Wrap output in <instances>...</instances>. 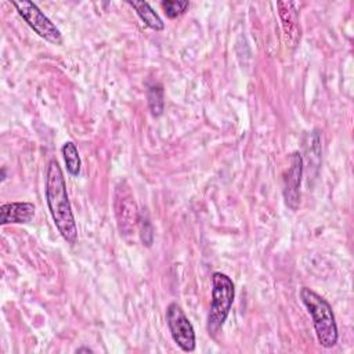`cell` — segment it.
<instances>
[{"instance_id":"6da1fadb","label":"cell","mask_w":354,"mask_h":354,"mask_svg":"<svg viewBox=\"0 0 354 354\" xmlns=\"http://www.w3.org/2000/svg\"><path fill=\"white\" fill-rule=\"evenodd\" d=\"M46 201L58 232L69 245H75L77 227L68 198L65 177L55 159H51L46 169Z\"/></svg>"},{"instance_id":"7a4b0ae2","label":"cell","mask_w":354,"mask_h":354,"mask_svg":"<svg viewBox=\"0 0 354 354\" xmlns=\"http://www.w3.org/2000/svg\"><path fill=\"white\" fill-rule=\"evenodd\" d=\"M300 299L313 318V325L318 343L330 348L337 343V325L330 304L313 289L303 286L300 289Z\"/></svg>"},{"instance_id":"3957f363","label":"cell","mask_w":354,"mask_h":354,"mask_svg":"<svg viewBox=\"0 0 354 354\" xmlns=\"http://www.w3.org/2000/svg\"><path fill=\"white\" fill-rule=\"evenodd\" d=\"M235 297V288L232 279L223 272H213L212 275V301L207 314V332L216 336L223 328Z\"/></svg>"},{"instance_id":"277c9868","label":"cell","mask_w":354,"mask_h":354,"mask_svg":"<svg viewBox=\"0 0 354 354\" xmlns=\"http://www.w3.org/2000/svg\"><path fill=\"white\" fill-rule=\"evenodd\" d=\"M12 6L17 8L18 14L24 18V21L44 40L53 44L62 43V35L59 29L53 24L44 12L32 1H12Z\"/></svg>"},{"instance_id":"5b68a950","label":"cell","mask_w":354,"mask_h":354,"mask_svg":"<svg viewBox=\"0 0 354 354\" xmlns=\"http://www.w3.org/2000/svg\"><path fill=\"white\" fill-rule=\"evenodd\" d=\"M166 322L174 343L185 353L195 350V330L185 315L184 310L177 303H170L166 308Z\"/></svg>"},{"instance_id":"8992f818","label":"cell","mask_w":354,"mask_h":354,"mask_svg":"<svg viewBox=\"0 0 354 354\" xmlns=\"http://www.w3.org/2000/svg\"><path fill=\"white\" fill-rule=\"evenodd\" d=\"M303 176V158L299 152L289 155V166L283 174V199L289 209L297 210L300 205V184Z\"/></svg>"},{"instance_id":"52a82bcc","label":"cell","mask_w":354,"mask_h":354,"mask_svg":"<svg viewBox=\"0 0 354 354\" xmlns=\"http://www.w3.org/2000/svg\"><path fill=\"white\" fill-rule=\"evenodd\" d=\"M299 3L295 1H279L277 3L278 14L281 18L283 33L288 39V43L290 46H296L300 39V30H299V11L296 7Z\"/></svg>"},{"instance_id":"ba28073f","label":"cell","mask_w":354,"mask_h":354,"mask_svg":"<svg viewBox=\"0 0 354 354\" xmlns=\"http://www.w3.org/2000/svg\"><path fill=\"white\" fill-rule=\"evenodd\" d=\"M35 216V205L30 202H8L0 206V224H26Z\"/></svg>"},{"instance_id":"9c48e42d","label":"cell","mask_w":354,"mask_h":354,"mask_svg":"<svg viewBox=\"0 0 354 354\" xmlns=\"http://www.w3.org/2000/svg\"><path fill=\"white\" fill-rule=\"evenodd\" d=\"M127 4L131 6L137 15L140 17V19L151 29L159 32V30H163L165 28V24L162 21V18L158 15V12L153 11V8L149 6V3L147 1H131V0H127Z\"/></svg>"},{"instance_id":"30bf717a","label":"cell","mask_w":354,"mask_h":354,"mask_svg":"<svg viewBox=\"0 0 354 354\" xmlns=\"http://www.w3.org/2000/svg\"><path fill=\"white\" fill-rule=\"evenodd\" d=\"M61 152H62V156H64V160L66 165V170L69 171V174L77 176L80 173L82 160H80L76 145L72 141H66V142H64Z\"/></svg>"},{"instance_id":"8fae6325","label":"cell","mask_w":354,"mask_h":354,"mask_svg":"<svg viewBox=\"0 0 354 354\" xmlns=\"http://www.w3.org/2000/svg\"><path fill=\"white\" fill-rule=\"evenodd\" d=\"M147 97H148V105H149V111H151L152 116H155V118L160 116L163 113V108H165L162 86L156 84V86L149 87Z\"/></svg>"},{"instance_id":"7c38bea8","label":"cell","mask_w":354,"mask_h":354,"mask_svg":"<svg viewBox=\"0 0 354 354\" xmlns=\"http://www.w3.org/2000/svg\"><path fill=\"white\" fill-rule=\"evenodd\" d=\"M162 8L165 10L166 15L169 18H177L180 17L181 14H184L187 11V8L189 7V3L188 1H180V0H165L162 1Z\"/></svg>"},{"instance_id":"4fadbf2b","label":"cell","mask_w":354,"mask_h":354,"mask_svg":"<svg viewBox=\"0 0 354 354\" xmlns=\"http://www.w3.org/2000/svg\"><path fill=\"white\" fill-rule=\"evenodd\" d=\"M83 351H86V353H93V350H91V348H87V347H82V348H77V350H76V353H83Z\"/></svg>"}]
</instances>
